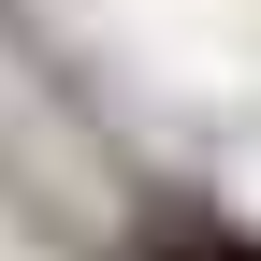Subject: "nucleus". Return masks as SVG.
Segmentation results:
<instances>
[{
  "label": "nucleus",
  "mask_w": 261,
  "mask_h": 261,
  "mask_svg": "<svg viewBox=\"0 0 261 261\" xmlns=\"http://www.w3.org/2000/svg\"><path fill=\"white\" fill-rule=\"evenodd\" d=\"M116 261H261V232L232 203H203V189H145L116 218Z\"/></svg>",
  "instance_id": "obj_1"
}]
</instances>
